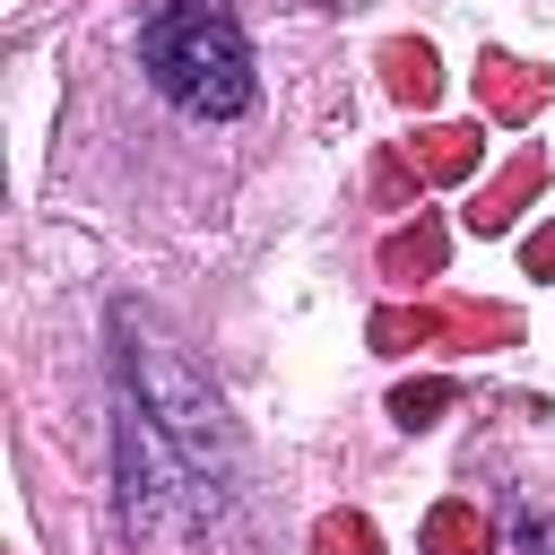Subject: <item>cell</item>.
<instances>
[{"label": "cell", "mask_w": 555, "mask_h": 555, "mask_svg": "<svg viewBox=\"0 0 555 555\" xmlns=\"http://www.w3.org/2000/svg\"><path fill=\"white\" fill-rule=\"evenodd\" d=\"M399 156L416 165V182H460L486 165V121H434V130L399 139Z\"/></svg>", "instance_id": "obj_6"}, {"label": "cell", "mask_w": 555, "mask_h": 555, "mask_svg": "<svg viewBox=\"0 0 555 555\" xmlns=\"http://www.w3.org/2000/svg\"><path fill=\"white\" fill-rule=\"evenodd\" d=\"M538 182H546V156H538V147H520V156H512V165H503V173L460 208V217H468V234H512V217H520V199H529Z\"/></svg>", "instance_id": "obj_7"}, {"label": "cell", "mask_w": 555, "mask_h": 555, "mask_svg": "<svg viewBox=\"0 0 555 555\" xmlns=\"http://www.w3.org/2000/svg\"><path fill=\"white\" fill-rule=\"evenodd\" d=\"M442 251H451V234H442V217H416V225H399V234H382V251H373V269H382L390 286H425V278H442Z\"/></svg>", "instance_id": "obj_8"}, {"label": "cell", "mask_w": 555, "mask_h": 555, "mask_svg": "<svg viewBox=\"0 0 555 555\" xmlns=\"http://www.w3.org/2000/svg\"><path fill=\"white\" fill-rule=\"evenodd\" d=\"M139 61L147 87L191 121L251 113V43L225 0H147L139 9Z\"/></svg>", "instance_id": "obj_2"}, {"label": "cell", "mask_w": 555, "mask_h": 555, "mask_svg": "<svg viewBox=\"0 0 555 555\" xmlns=\"http://www.w3.org/2000/svg\"><path fill=\"white\" fill-rule=\"evenodd\" d=\"M546 95H555V69H529V61H512V52H477V113H486V121L520 130V121L546 113Z\"/></svg>", "instance_id": "obj_5"}, {"label": "cell", "mask_w": 555, "mask_h": 555, "mask_svg": "<svg viewBox=\"0 0 555 555\" xmlns=\"http://www.w3.org/2000/svg\"><path fill=\"white\" fill-rule=\"evenodd\" d=\"M416 546H425V555H486V512L451 494V503H434V512H425Z\"/></svg>", "instance_id": "obj_10"}, {"label": "cell", "mask_w": 555, "mask_h": 555, "mask_svg": "<svg viewBox=\"0 0 555 555\" xmlns=\"http://www.w3.org/2000/svg\"><path fill=\"white\" fill-rule=\"evenodd\" d=\"M416 191H425L416 165H408L399 147H382V156H373V199H382V208H416Z\"/></svg>", "instance_id": "obj_13"}, {"label": "cell", "mask_w": 555, "mask_h": 555, "mask_svg": "<svg viewBox=\"0 0 555 555\" xmlns=\"http://www.w3.org/2000/svg\"><path fill=\"white\" fill-rule=\"evenodd\" d=\"M113 468H121V520L139 546H191L199 520L217 512L208 486L191 477V460L165 442V425L121 390V425H113Z\"/></svg>", "instance_id": "obj_3"}, {"label": "cell", "mask_w": 555, "mask_h": 555, "mask_svg": "<svg viewBox=\"0 0 555 555\" xmlns=\"http://www.w3.org/2000/svg\"><path fill=\"white\" fill-rule=\"evenodd\" d=\"M442 408H451V382H442V373H425V382H399V390H390V416H399L408 434H425Z\"/></svg>", "instance_id": "obj_12"}, {"label": "cell", "mask_w": 555, "mask_h": 555, "mask_svg": "<svg viewBox=\"0 0 555 555\" xmlns=\"http://www.w3.org/2000/svg\"><path fill=\"white\" fill-rule=\"evenodd\" d=\"M494 555H555V512H520V520L494 538Z\"/></svg>", "instance_id": "obj_14"}, {"label": "cell", "mask_w": 555, "mask_h": 555, "mask_svg": "<svg viewBox=\"0 0 555 555\" xmlns=\"http://www.w3.org/2000/svg\"><path fill=\"white\" fill-rule=\"evenodd\" d=\"M364 338L382 356H408V347H486V338H520V312L503 304H382L364 321Z\"/></svg>", "instance_id": "obj_4"}, {"label": "cell", "mask_w": 555, "mask_h": 555, "mask_svg": "<svg viewBox=\"0 0 555 555\" xmlns=\"http://www.w3.org/2000/svg\"><path fill=\"white\" fill-rule=\"evenodd\" d=\"M382 87H390L399 104H416V113H425V104L442 95V69H434V43H425V35H399V43H382Z\"/></svg>", "instance_id": "obj_9"}, {"label": "cell", "mask_w": 555, "mask_h": 555, "mask_svg": "<svg viewBox=\"0 0 555 555\" xmlns=\"http://www.w3.org/2000/svg\"><path fill=\"white\" fill-rule=\"evenodd\" d=\"M520 269H529V278H555V217H546V225L520 243Z\"/></svg>", "instance_id": "obj_15"}, {"label": "cell", "mask_w": 555, "mask_h": 555, "mask_svg": "<svg viewBox=\"0 0 555 555\" xmlns=\"http://www.w3.org/2000/svg\"><path fill=\"white\" fill-rule=\"evenodd\" d=\"M312 555H382V529L364 512H321L312 520Z\"/></svg>", "instance_id": "obj_11"}, {"label": "cell", "mask_w": 555, "mask_h": 555, "mask_svg": "<svg viewBox=\"0 0 555 555\" xmlns=\"http://www.w3.org/2000/svg\"><path fill=\"white\" fill-rule=\"evenodd\" d=\"M113 338H121V390L165 425V442L191 460V477L208 486V503L225 512V494H234V468H243V442H234V416H225V399L199 382V364L165 338V330H147L139 312H113Z\"/></svg>", "instance_id": "obj_1"}]
</instances>
